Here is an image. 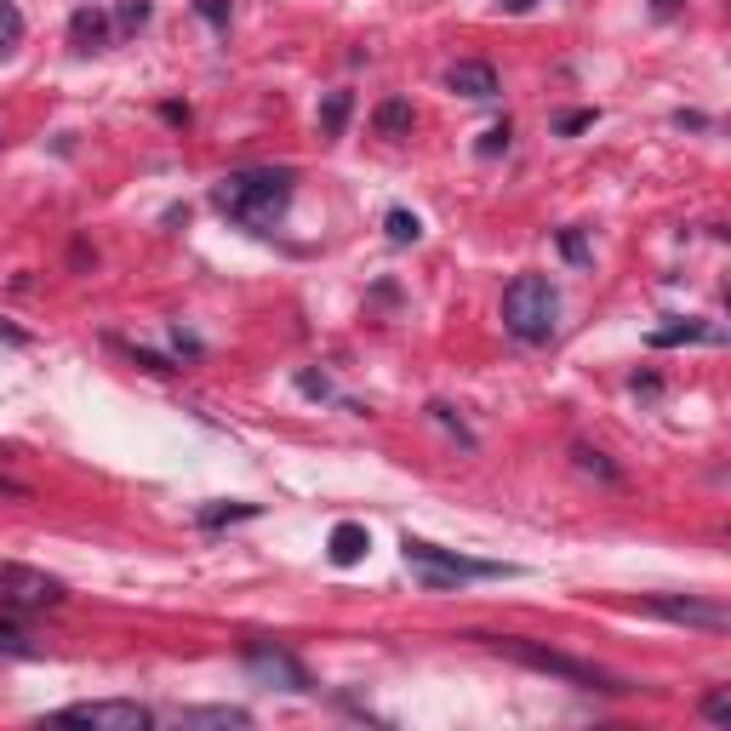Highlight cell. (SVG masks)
Listing matches in <instances>:
<instances>
[{"mask_svg": "<svg viewBox=\"0 0 731 731\" xmlns=\"http://www.w3.org/2000/svg\"><path fill=\"white\" fill-rule=\"evenodd\" d=\"M326 549H332L337 566H355L360 554L372 549V532H366V526H355V520H343V526H332V543H326Z\"/></svg>", "mask_w": 731, "mask_h": 731, "instance_id": "obj_12", "label": "cell"}, {"mask_svg": "<svg viewBox=\"0 0 731 731\" xmlns=\"http://www.w3.org/2000/svg\"><path fill=\"white\" fill-rule=\"evenodd\" d=\"M646 612H657V617H669V623H686V629H709V634H720V629H731V612L726 606H714V600H680V594H652L646 600Z\"/></svg>", "mask_w": 731, "mask_h": 731, "instance_id": "obj_8", "label": "cell"}, {"mask_svg": "<svg viewBox=\"0 0 731 731\" xmlns=\"http://www.w3.org/2000/svg\"><path fill=\"white\" fill-rule=\"evenodd\" d=\"M532 6H537V0H503V12H514V18H526Z\"/></svg>", "mask_w": 731, "mask_h": 731, "instance_id": "obj_32", "label": "cell"}, {"mask_svg": "<svg viewBox=\"0 0 731 731\" xmlns=\"http://www.w3.org/2000/svg\"><path fill=\"white\" fill-rule=\"evenodd\" d=\"M246 674L252 680H263V686H275V692H315V680H309V669L297 663L292 652H280V646H246Z\"/></svg>", "mask_w": 731, "mask_h": 731, "instance_id": "obj_7", "label": "cell"}, {"mask_svg": "<svg viewBox=\"0 0 731 731\" xmlns=\"http://www.w3.org/2000/svg\"><path fill=\"white\" fill-rule=\"evenodd\" d=\"M0 457H6V452H0Z\"/></svg>", "mask_w": 731, "mask_h": 731, "instance_id": "obj_35", "label": "cell"}, {"mask_svg": "<svg viewBox=\"0 0 731 731\" xmlns=\"http://www.w3.org/2000/svg\"><path fill=\"white\" fill-rule=\"evenodd\" d=\"M292 183L297 172L292 166H257V172H229V178L212 189V206H218L223 218L246 223V229H263V223H275L286 212V200H292Z\"/></svg>", "mask_w": 731, "mask_h": 731, "instance_id": "obj_1", "label": "cell"}, {"mask_svg": "<svg viewBox=\"0 0 731 731\" xmlns=\"http://www.w3.org/2000/svg\"><path fill=\"white\" fill-rule=\"evenodd\" d=\"M674 126H680V132H709V115H697V109H674Z\"/></svg>", "mask_w": 731, "mask_h": 731, "instance_id": "obj_29", "label": "cell"}, {"mask_svg": "<svg viewBox=\"0 0 731 731\" xmlns=\"http://www.w3.org/2000/svg\"><path fill=\"white\" fill-rule=\"evenodd\" d=\"M63 583L40 566H23V560H0V612H46L63 600Z\"/></svg>", "mask_w": 731, "mask_h": 731, "instance_id": "obj_5", "label": "cell"}, {"mask_svg": "<svg viewBox=\"0 0 731 731\" xmlns=\"http://www.w3.org/2000/svg\"><path fill=\"white\" fill-rule=\"evenodd\" d=\"M589 126H594V109H572V115L554 120V132H560V138H572V132H589Z\"/></svg>", "mask_w": 731, "mask_h": 731, "instance_id": "obj_24", "label": "cell"}, {"mask_svg": "<svg viewBox=\"0 0 731 731\" xmlns=\"http://www.w3.org/2000/svg\"><path fill=\"white\" fill-rule=\"evenodd\" d=\"M475 640H486L497 657H509V663H520V669L554 674V680L583 686V692H629V680H612L606 669H594V663H583V657H572V652H554V646H543V640H520V634H475Z\"/></svg>", "mask_w": 731, "mask_h": 731, "instance_id": "obj_2", "label": "cell"}, {"mask_svg": "<svg viewBox=\"0 0 731 731\" xmlns=\"http://www.w3.org/2000/svg\"><path fill=\"white\" fill-rule=\"evenodd\" d=\"M149 18H155V6H149V0H120V6H115V23L126 29V35H138Z\"/></svg>", "mask_w": 731, "mask_h": 731, "instance_id": "obj_18", "label": "cell"}, {"mask_svg": "<svg viewBox=\"0 0 731 731\" xmlns=\"http://www.w3.org/2000/svg\"><path fill=\"white\" fill-rule=\"evenodd\" d=\"M257 503H206L200 509V526H229V520H257Z\"/></svg>", "mask_w": 731, "mask_h": 731, "instance_id": "obj_17", "label": "cell"}, {"mask_svg": "<svg viewBox=\"0 0 731 731\" xmlns=\"http://www.w3.org/2000/svg\"><path fill=\"white\" fill-rule=\"evenodd\" d=\"M400 554H406V566L423 572L429 589H457V583H469V577H514V566H497V560H469V554L457 549H440L429 537H400Z\"/></svg>", "mask_w": 731, "mask_h": 731, "instance_id": "obj_4", "label": "cell"}, {"mask_svg": "<svg viewBox=\"0 0 731 731\" xmlns=\"http://www.w3.org/2000/svg\"><path fill=\"white\" fill-rule=\"evenodd\" d=\"M52 720H63V726H92V731H149L155 726V709L126 703V697H98V703H69Z\"/></svg>", "mask_w": 731, "mask_h": 731, "instance_id": "obj_6", "label": "cell"}, {"mask_svg": "<svg viewBox=\"0 0 731 731\" xmlns=\"http://www.w3.org/2000/svg\"><path fill=\"white\" fill-rule=\"evenodd\" d=\"M383 229H389V240H395V246H417V240H423V218H417V212H406V206H395V212L383 218Z\"/></svg>", "mask_w": 731, "mask_h": 731, "instance_id": "obj_15", "label": "cell"}, {"mask_svg": "<svg viewBox=\"0 0 731 731\" xmlns=\"http://www.w3.org/2000/svg\"><path fill=\"white\" fill-rule=\"evenodd\" d=\"M509 138H514V132H509V120H497V126H486V132H480V143H475V149H480L486 160H492V155H503V149H509Z\"/></svg>", "mask_w": 731, "mask_h": 731, "instance_id": "obj_21", "label": "cell"}, {"mask_svg": "<svg viewBox=\"0 0 731 731\" xmlns=\"http://www.w3.org/2000/svg\"><path fill=\"white\" fill-rule=\"evenodd\" d=\"M412 103H406V98H383V103H377V115H372V126H377V132H383V138H406V132H412Z\"/></svg>", "mask_w": 731, "mask_h": 731, "instance_id": "obj_13", "label": "cell"}, {"mask_svg": "<svg viewBox=\"0 0 731 731\" xmlns=\"http://www.w3.org/2000/svg\"><path fill=\"white\" fill-rule=\"evenodd\" d=\"M697 337H709V326H697V320H680V326H657L646 343H652V349H674V343H697Z\"/></svg>", "mask_w": 731, "mask_h": 731, "instance_id": "obj_16", "label": "cell"}, {"mask_svg": "<svg viewBox=\"0 0 731 731\" xmlns=\"http://www.w3.org/2000/svg\"><path fill=\"white\" fill-rule=\"evenodd\" d=\"M349 115H355V92H326V98H320V132H326V138H343Z\"/></svg>", "mask_w": 731, "mask_h": 731, "instance_id": "obj_14", "label": "cell"}, {"mask_svg": "<svg viewBox=\"0 0 731 731\" xmlns=\"http://www.w3.org/2000/svg\"><path fill=\"white\" fill-rule=\"evenodd\" d=\"M297 389H303L309 400H332V383H326L320 372H297Z\"/></svg>", "mask_w": 731, "mask_h": 731, "instance_id": "obj_27", "label": "cell"}, {"mask_svg": "<svg viewBox=\"0 0 731 731\" xmlns=\"http://www.w3.org/2000/svg\"><path fill=\"white\" fill-rule=\"evenodd\" d=\"M0 652H29V646H23V634H12L6 623H0Z\"/></svg>", "mask_w": 731, "mask_h": 731, "instance_id": "obj_31", "label": "cell"}, {"mask_svg": "<svg viewBox=\"0 0 731 731\" xmlns=\"http://www.w3.org/2000/svg\"><path fill=\"white\" fill-rule=\"evenodd\" d=\"M429 417H435L440 429H452V435L463 440V446H475V435H469V429H463V417H457L452 406H440V400H435V406H429Z\"/></svg>", "mask_w": 731, "mask_h": 731, "instance_id": "obj_22", "label": "cell"}, {"mask_svg": "<svg viewBox=\"0 0 731 731\" xmlns=\"http://www.w3.org/2000/svg\"><path fill=\"white\" fill-rule=\"evenodd\" d=\"M577 469H583V475H600V480H623V475H617V463H606V457H600V452H594V446H577Z\"/></svg>", "mask_w": 731, "mask_h": 731, "instance_id": "obj_19", "label": "cell"}, {"mask_svg": "<svg viewBox=\"0 0 731 731\" xmlns=\"http://www.w3.org/2000/svg\"><path fill=\"white\" fill-rule=\"evenodd\" d=\"M12 40H23V12L12 0H0V52H6Z\"/></svg>", "mask_w": 731, "mask_h": 731, "instance_id": "obj_20", "label": "cell"}, {"mask_svg": "<svg viewBox=\"0 0 731 731\" xmlns=\"http://www.w3.org/2000/svg\"><path fill=\"white\" fill-rule=\"evenodd\" d=\"M554 320H560L554 280H543V275L509 280V292H503V326H509V337H520V343H549Z\"/></svg>", "mask_w": 731, "mask_h": 731, "instance_id": "obj_3", "label": "cell"}, {"mask_svg": "<svg viewBox=\"0 0 731 731\" xmlns=\"http://www.w3.org/2000/svg\"><path fill=\"white\" fill-rule=\"evenodd\" d=\"M674 6H680V0H652V12H663V18H669Z\"/></svg>", "mask_w": 731, "mask_h": 731, "instance_id": "obj_34", "label": "cell"}, {"mask_svg": "<svg viewBox=\"0 0 731 731\" xmlns=\"http://www.w3.org/2000/svg\"><path fill=\"white\" fill-rule=\"evenodd\" d=\"M0 337H6V343H23V332L18 326H6V320H0Z\"/></svg>", "mask_w": 731, "mask_h": 731, "instance_id": "obj_33", "label": "cell"}, {"mask_svg": "<svg viewBox=\"0 0 731 731\" xmlns=\"http://www.w3.org/2000/svg\"><path fill=\"white\" fill-rule=\"evenodd\" d=\"M560 252H566V263H589V240L577 229H560Z\"/></svg>", "mask_w": 731, "mask_h": 731, "instance_id": "obj_25", "label": "cell"}, {"mask_svg": "<svg viewBox=\"0 0 731 731\" xmlns=\"http://www.w3.org/2000/svg\"><path fill=\"white\" fill-rule=\"evenodd\" d=\"M69 40H75L80 52H103L109 46V18H103L98 6H80L75 18H69Z\"/></svg>", "mask_w": 731, "mask_h": 731, "instance_id": "obj_11", "label": "cell"}, {"mask_svg": "<svg viewBox=\"0 0 731 731\" xmlns=\"http://www.w3.org/2000/svg\"><path fill=\"white\" fill-rule=\"evenodd\" d=\"M195 12H200V18H206V23H218V29H223L235 6H229V0H195Z\"/></svg>", "mask_w": 731, "mask_h": 731, "instance_id": "obj_28", "label": "cell"}, {"mask_svg": "<svg viewBox=\"0 0 731 731\" xmlns=\"http://www.w3.org/2000/svg\"><path fill=\"white\" fill-rule=\"evenodd\" d=\"M172 720H178V726H218V731H246L252 726V714L246 709H229V703H212V709H172Z\"/></svg>", "mask_w": 731, "mask_h": 731, "instance_id": "obj_10", "label": "cell"}, {"mask_svg": "<svg viewBox=\"0 0 731 731\" xmlns=\"http://www.w3.org/2000/svg\"><path fill=\"white\" fill-rule=\"evenodd\" d=\"M446 92H457V98H475V103H486V98H497L503 86H497V69H492V63H480V58H463V63H452V69H446Z\"/></svg>", "mask_w": 731, "mask_h": 731, "instance_id": "obj_9", "label": "cell"}, {"mask_svg": "<svg viewBox=\"0 0 731 731\" xmlns=\"http://www.w3.org/2000/svg\"><path fill=\"white\" fill-rule=\"evenodd\" d=\"M160 115L172 120V126H189V103H160Z\"/></svg>", "mask_w": 731, "mask_h": 731, "instance_id": "obj_30", "label": "cell"}, {"mask_svg": "<svg viewBox=\"0 0 731 731\" xmlns=\"http://www.w3.org/2000/svg\"><path fill=\"white\" fill-rule=\"evenodd\" d=\"M703 714H709L714 726H726V720H731V692H726V686H714V692L703 697Z\"/></svg>", "mask_w": 731, "mask_h": 731, "instance_id": "obj_23", "label": "cell"}, {"mask_svg": "<svg viewBox=\"0 0 731 731\" xmlns=\"http://www.w3.org/2000/svg\"><path fill=\"white\" fill-rule=\"evenodd\" d=\"M126 355L138 360L143 372H155V377H166V372H178V366H172V360H166V355H155V349H126Z\"/></svg>", "mask_w": 731, "mask_h": 731, "instance_id": "obj_26", "label": "cell"}]
</instances>
